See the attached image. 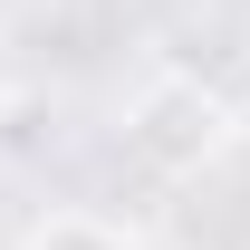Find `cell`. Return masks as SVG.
Here are the masks:
<instances>
[{
  "label": "cell",
  "instance_id": "obj_1",
  "mask_svg": "<svg viewBox=\"0 0 250 250\" xmlns=\"http://www.w3.org/2000/svg\"><path fill=\"white\" fill-rule=\"evenodd\" d=\"M231 145H241V106H231L212 77H192V67H154L145 87L125 96V154L145 164L154 183L212 173Z\"/></svg>",
  "mask_w": 250,
  "mask_h": 250
},
{
  "label": "cell",
  "instance_id": "obj_2",
  "mask_svg": "<svg viewBox=\"0 0 250 250\" xmlns=\"http://www.w3.org/2000/svg\"><path fill=\"white\" fill-rule=\"evenodd\" d=\"M20 250H145V241L125 221H106V212H39L20 231Z\"/></svg>",
  "mask_w": 250,
  "mask_h": 250
},
{
  "label": "cell",
  "instance_id": "obj_3",
  "mask_svg": "<svg viewBox=\"0 0 250 250\" xmlns=\"http://www.w3.org/2000/svg\"><path fill=\"white\" fill-rule=\"evenodd\" d=\"M0 106H10V48H0Z\"/></svg>",
  "mask_w": 250,
  "mask_h": 250
}]
</instances>
